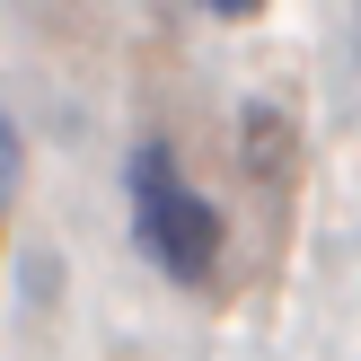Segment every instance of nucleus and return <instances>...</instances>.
I'll return each mask as SVG.
<instances>
[{
    "label": "nucleus",
    "instance_id": "f257e3e1",
    "mask_svg": "<svg viewBox=\"0 0 361 361\" xmlns=\"http://www.w3.org/2000/svg\"><path fill=\"white\" fill-rule=\"evenodd\" d=\"M123 185H133V238L159 256V274H176V282H212L221 274V238L229 229H221V212L176 176L168 141H141L133 168H123Z\"/></svg>",
    "mask_w": 361,
    "mask_h": 361
},
{
    "label": "nucleus",
    "instance_id": "f03ea898",
    "mask_svg": "<svg viewBox=\"0 0 361 361\" xmlns=\"http://www.w3.org/2000/svg\"><path fill=\"white\" fill-rule=\"evenodd\" d=\"M238 133H247V176H256V185H274V176L291 168V115L256 97V106L238 115Z\"/></svg>",
    "mask_w": 361,
    "mask_h": 361
},
{
    "label": "nucleus",
    "instance_id": "7ed1b4c3",
    "mask_svg": "<svg viewBox=\"0 0 361 361\" xmlns=\"http://www.w3.org/2000/svg\"><path fill=\"white\" fill-rule=\"evenodd\" d=\"M0 176H18V133H9V115H0Z\"/></svg>",
    "mask_w": 361,
    "mask_h": 361
}]
</instances>
